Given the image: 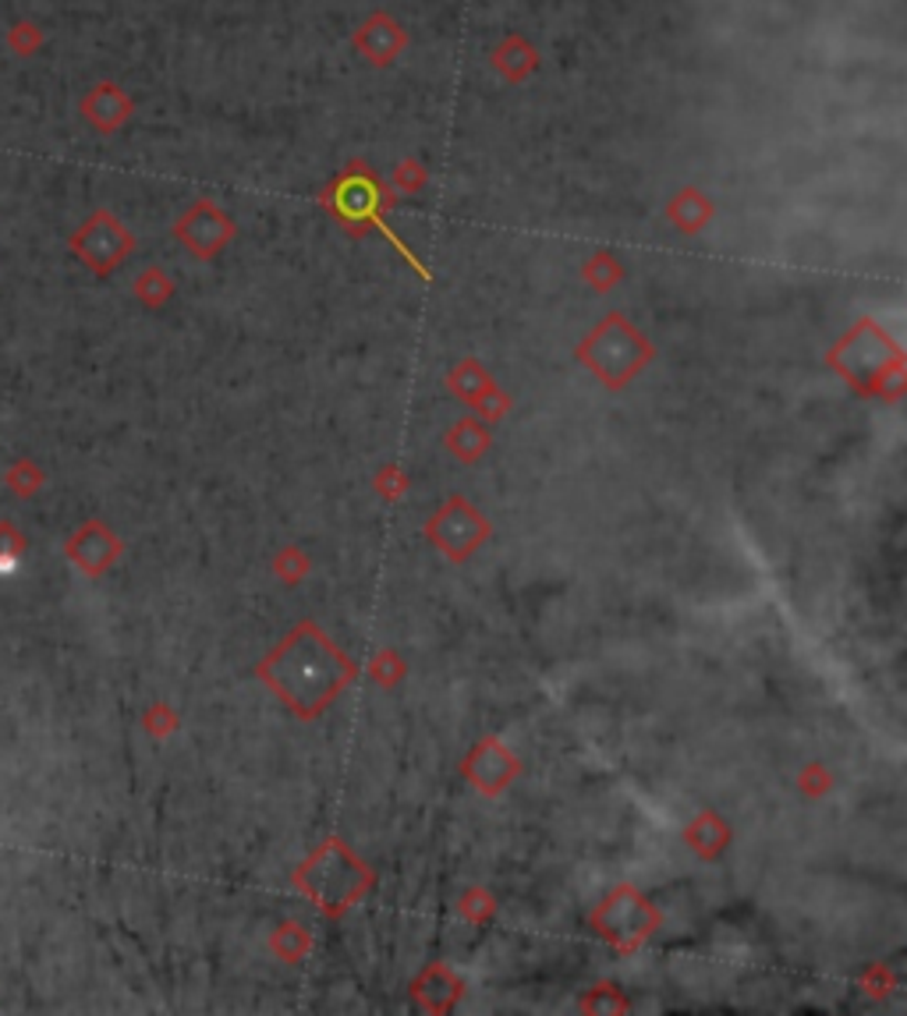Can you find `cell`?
<instances>
[{
  "label": "cell",
  "mask_w": 907,
  "mask_h": 1016,
  "mask_svg": "<svg viewBox=\"0 0 907 1016\" xmlns=\"http://www.w3.org/2000/svg\"><path fill=\"white\" fill-rule=\"evenodd\" d=\"M263 677L295 712L313 716L351 680V663L323 638L319 627L305 624L266 659Z\"/></svg>",
  "instance_id": "6da1fadb"
},
{
  "label": "cell",
  "mask_w": 907,
  "mask_h": 1016,
  "mask_svg": "<svg viewBox=\"0 0 907 1016\" xmlns=\"http://www.w3.org/2000/svg\"><path fill=\"white\" fill-rule=\"evenodd\" d=\"M482 535H486V524L465 500H454L450 506H444V514L432 521V542L454 560H465L468 550L482 542Z\"/></svg>",
  "instance_id": "7a4b0ae2"
}]
</instances>
